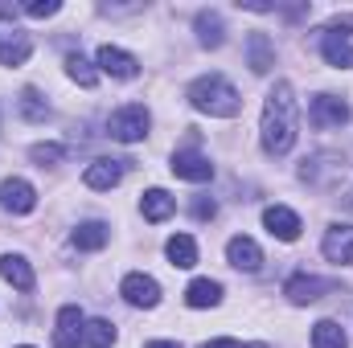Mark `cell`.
Wrapping results in <instances>:
<instances>
[{
    "mask_svg": "<svg viewBox=\"0 0 353 348\" xmlns=\"http://www.w3.org/2000/svg\"><path fill=\"white\" fill-rule=\"evenodd\" d=\"M99 70L111 74V78H119V83H128V78L140 74V62L128 50H119V45H99Z\"/></svg>",
    "mask_w": 353,
    "mask_h": 348,
    "instance_id": "cell-8",
    "label": "cell"
},
{
    "mask_svg": "<svg viewBox=\"0 0 353 348\" xmlns=\"http://www.w3.org/2000/svg\"><path fill=\"white\" fill-rule=\"evenodd\" d=\"M226 259L230 266H239V270H247V274H255L259 266H263V250H259V242H251V238H230L226 242Z\"/></svg>",
    "mask_w": 353,
    "mask_h": 348,
    "instance_id": "cell-14",
    "label": "cell"
},
{
    "mask_svg": "<svg viewBox=\"0 0 353 348\" xmlns=\"http://www.w3.org/2000/svg\"><path fill=\"white\" fill-rule=\"evenodd\" d=\"M148 127H152V115H148L140 102H128V107H119V111L107 119V135L119 140V144H140V140L148 135Z\"/></svg>",
    "mask_w": 353,
    "mask_h": 348,
    "instance_id": "cell-3",
    "label": "cell"
},
{
    "mask_svg": "<svg viewBox=\"0 0 353 348\" xmlns=\"http://www.w3.org/2000/svg\"><path fill=\"white\" fill-rule=\"evenodd\" d=\"M119 295L132 303V307H157L161 303V283L152 279V274H128L123 283H119Z\"/></svg>",
    "mask_w": 353,
    "mask_h": 348,
    "instance_id": "cell-7",
    "label": "cell"
},
{
    "mask_svg": "<svg viewBox=\"0 0 353 348\" xmlns=\"http://www.w3.org/2000/svg\"><path fill=\"white\" fill-rule=\"evenodd\" d=\"M337 291V283L333 279H316V274H292L288 279V287H283V295L292 299V303H316V299H325V295H333Z\"/></svg>",
    "mask_w": 353,
    "mask_h": 348,
    "instance_id": "cell-4",
    "label": "cell"
},
{
    "mask_svg": "<svg viewBox=\"0 0 353 348\" xmlns=\"http://www.w3.org/2000/svg\"><path fill=\"white\" fill-rule=\"evenodd\" d=\"M165 254H169V262H173L176 270H189V266H197V242L189 234H173L165 242Z\"/></svg>",
    "mask_w": 353,
    "mask_h": 348,
    "instance_id": "cell-20",
    "label": "cell"
},
{
    "mask_svg": "<svg viewBox=\"0 0 353 348\" xmlns=\"http://www.w3.org/2000/svg\"><path fill=\"white\" fill-rule=\"evenodd\" d=\"M308 119H312V127H341V123H350V102L345 98H337V94H316L312 98V107H308Z\"/></svg>",
    "mask_w": 353,
    "mask_h": 348,
    "instance_id": "cell-5",
    "label": "cell"
},
{
    "mask_svg": "<svg viewBox=\"0 0 353 348\" xmlns=\"http://www.w3.org/2000/svg\"><path fill=\"white\" fill-rule=\"evenodd\" d=\"M66 74H70L79 87H94V83H99V70L90 66L83 54H70V58H66Z\"/></svg>",
    "mask_w": 353,
    "mask_h": 348,
    "instance_id": "cell-27",
    "label": "cell"
},
{
    "mask_svg": "<svg viewBox=\"0 0 353 348\" xmlns=\"http://www.w3.org/2000/svg\"><path fill=\"white\" fill-rule=\"evenodd\" d=\"M312 348H350V336L337 320H321L312 328Z\"/></svg>",
    "mask_w": 353,
    "mask_h": 348,
    "instance_id": "cell-24",
    "label": "cell"
},
{
    "mask_svg": "<svg viewBox=\"0 0 353 348\" xmlns=\"http://www.w3.org/2000/svg\"><path fill=\"white\" fill-rule=\"evenodd\" d=\"M247 62H251L255 74H267V70L275 66V45H271L267 33H251V37H247Z\"/></svg>",
    "mask_w": 353,
    "mask_h": 348,
    "instance_id": "cell-19",
    "label": "cell"
},
{
    "mask_svg": "<svg viewBox=\"0 0 353 348\" xmlns=\"http://www.w3.org/2000/svg\"><path fill=\"white\" fill-rule=\"evenodd\" d=\"M201 348H243L239 340H210V345H201Z\"/></svg>",
    "mask_w": 353,
    "mask_h": 348,
    "instance_id": "cell-31",
    "label": "cell"
},
{
    "mask_svg": "<svg viewBox=\"0 0 353 348\" xmlns=\"http://www.w3.org/2000/svg\"><path fill=\"white\" fill-rule=\"evenodd\" d=\"M173 209H176V197H169L165 188H148V193L140 197L144 221H165V217H173Z\"/></svg>",
    "mask_w": 353,
    "mask_h": 348,
    "instance_id": "cell-18",
    "label": "cell"
},
{
    "mask_svg": "<svg viewBox=\"0 0 353 348\" xmlns=\"http://www.w3.org/2000/svg\"><path fill=\"white\" fill-rule=\"evenodd\" d=\"M321 54H325V62L337 66V70H350L353 66L350 37H341V33H333V29H325V37H321Z\"/></svg>",
    "mask_w": 353,
    "mask_h": 348,
    "instance_id": "cell-15",
    "label": "cell"
},
{
    "mask_svg": "<svg viewBox=\"0 0 353 348\" xmlns=\"http://www.w3.org/2000/svg\"><path fill=\"white\" fill-rule=\"evenodd\" d=\"M83 328H87L83 312H79L74 303H66V307L58 312V328H54V348H79V345H83Z\"/></svg>",
    "mask_w": 353,
    "mask_h": 348,
    "instance_id": "cell-10",
    "label": "cell"
},
{
    "mask_svg": "<svg viewBox=\"0 0 353 348\" xmlns=\"http://www.w3.org/2000/svg\"><path fill=\"white\" fill-rule=\"evenodd\" d=\"M144 348H181V345H173V340H152V345H144Z\"/></svg>",
    "mask_w": 353,
    "mask_h": 348,
    "instance_id": "cell-32",
    "label": "cell"
},
{
    "mask_svg": "<svg viewBox=\"0 0 353 348\" xmlns=\"http://www.w3.org/2000/svg\"><path fill=\"white\" fill-rule=\"evenodd\" d=\"M17 107H21V115L29 119V123H46V115H50V107L41 102V94L33 87H25L21 90V98H17Z\"/></svg>",
    "mask_w": 353,
    "mask_h": 348,
    "instance_id": "cell-26",
    "label": "cell"
},
{
    "mask_svg": "<svg viewBox=\"0 0 353 348\" xmlns=\"http://www.w3.org/2000/svg\"><path fill=\"white\" fill-rule=\"evenodd\" d=\"M107 238H111V230H107L103 221H83V226L70 234V242H74L79 250H103Z\"/></svg>",
    "mask_w": 353,
    "mask_h": 348,
    "instance_id": "cell-23",
    "label": "cell"
},
{
    "mask_svg": "<svg viewBox=\"0 0 353 348\" xmlns=\"http://www.w3.org/2000/svg\"><path fill=\"white\" fill-rule=\"evenodd\" d=\"M123 173H128V160H94V164H87V173H83V184L107 193V188H115L123 180Z\"/></svg>",
    "mask_w": 353,
    "mask_h": 348,
    "instance_id": "cell-12",
    "label": "cell"
},
{
    "mask_svg": "<svg viewBox=\"0 0 353 348\" xmlns=\"http://www.w3.org/2000/svg\"><path fill=\"white\" fill-rule=\"evenodd\" d=\"M83 345L87 348H111L115 345V324H107V320H87V328H83Z\"/></svg>",
    "mask_w": 353,
    "mask_h": 348,
    "instance_id": "cell-25",
    "label": "cell"
},
{
    "mask_svg": "<svg viewBox=\"0 0 353 348\" xmlns=\"http://www.w3.org/2000/svg\"><path fill=\"white\" fill-rule=\"evenodd\" d=\"M325 259L337 262V266H353V226H333L321 242Z\"/></svg>",
    "mask_w": 353,
    "mask_h": 348,
    "instance_id": "cell-13",
    "label": "cell"
},
{
    "mask_svg": "<svg viewBox=\"0 0 353 348\" xmlns=\"http://www.w3.org/2000/svg\"><path fill=\"white\" fill-rule=\"evenodd\" d=\"M214 213H218V205H214V201H205V197H197V201H193V217H197V221H210Z\"/></svg>",
    "mask_w": 353,
    "mask_h": 348,
    "instance_id": "cell-30",
    "label": "cell"
},
{
    "mask_svg": "<svg viewBox=\"0 0 353 348\" xmlns=\"http://www.w3.org/2000/svg\"><path fill=\"white\" fill-rule=\"evenodd\" d=\"M173 176L181 180H193V184H201V180H210L214 176V164H210V156H201V152H193V148H185V152H173Z\"/></svg>",
    "mask_w": 353,
    "mask_h": 348,
    "instance_id": "cell-11",
    "label": "cell"
},
{
    "mask_svg": "<svg viewBox=\"0 0 353 348\" xmlns=\"http://www.w3.org/2000/svg\"><path fill=\"white\" fill-rule=\"evenodd\" d=\"M0 205L8 213H33L37 209V188L21 176H8V180H0Z\"/></svg>",
    "mask_w": 353,
    "mask_h": 348,
    "instance_id": "cell-6",
    "label": "cell"
},
{
    "mask_svg": "<svg viewBox=\"0 0 353 348\" xmlns=\"http://www.w3.org/2000/svg\"><path fill=\"white\" fill-rule=\"evenodd\" d=\"M0 279L12 283L17 291H33V283H37V279H33V266L21 259V254H4V259H0Z\"/></svg>",
    "mask_w": 353,
    "mask_h": 348,
    "instance_id": "cell-16",
    "label": "cell"
},
{
    "mask_svg": "<svg viewBox=\"0 0 353 348\" xmlns=\"http://www.w3.org/2000/svg\"><path fill=\"white\" fill-rule=\"evenodd\" d=\"M296 90L292 83H275L263 102V152L267 156H288L296 144Z\"/></svg>",
    "mask_w": 353,
    "mask_h": 348,
    "instance_id": "cell-1",
    "label": "cell"
},
{
    "mask_svg": "<svg viewBox=\"0 0 353 348\" xmlns=\"http://www.w3.org/2000/svg\"><path fill=\"white\" fill-rule=\"evenodd\" d=\"M197 41L205 45V50H218L222 41H226V25H222V17L218 12H197Z\"/></svg>",
    "mask_w": 353,
    "mask_h": 348,
    "instance_id": "cell-21",
    "label": "cell"
},
{
    "mask_svg": "<svg viewBox=\"0 0 353 348\" xmlns=\"http://www.w3.org/2000/svg\"><path fill=\"white\" fill-rule=\"evenodd\" d=\"M263 226H267V234L271 238H279V242H296L300 238V217L288 209V205H267L263 209Z\"/></svg>",
    "mask_w": 353,
    "mask_h": 348,
    "instance_id": "cell-9",
    "label": "cell"
},
{
    "mask_svg": "<svg viewBox=\"0 0 353 348\" xmlns=\"http://www.w3.org/2000/svg\"><path fill=\"white\" fill-rule=\"evenodd\" d=\"M21 348H29V345H21Z\"/></svg>",
    "mask_w": 353,
    "mask_h": 348,
    "instance_id": "cell-33",
    "label": "cell"
},
{
    "mask_svg": "<svg viewBox=\"0 0 353 348\" xmlns=\"http://www.w3.org/2000/svg\"><path fill=\"white\" fill-rule=\"evenodd\" d=\"M29 54H33L29 33H4L0 37V66H25Z\"/></svg>",
    "mask_w": 353,
    "mask_h": 348,
    "instance_id": "cell-17",
    "label": "cell"
},
{
    "mask_svg": "<svg viewBox=\"0 0 353 348\" xmlns=\"http://www.w3.org/2000/svg\"><path fill=\"white\" fill-rule=\"evenodd\" d=\"M218 299H222V283H214V279H193L185 287V303L189 307H214Z\"/></svg>",
    "mask_w": 353,
    "mask_h": 348,
    "instance_id": "cell-22",
    "label": "cell"
},
{
    "mask_svg": "<svg viewBox=\"0 0 353 348\" xmlns=\"http://www.w3.org/2000/svg\"><path fill=\"white\" fill-rule=\"evenodd\" d=\"M189 102H193L201 115H214V119H234V115L243 111L239 90L230 87L222 74H201V78L189 87Z\"/></svg>",
    "mask_w": 353,
    "mask_h": 348,
    "instance_id": "cell-2",
    "label": "cell"
},
{
    "mask_svg": "<svg viewBox=\"0 0 353 348\" xmlns=\"http://www.w3.org/2000/svg\"><path fill=\"white\" fill-rule=\"evenodd\" d=\"M58 8H62L58 0H29V4H25V12H29V17H54Z\"/></svg>",
    "mask_w": 353,
    "mask_h": 348,
    "instance_id": "cell-29",
    "label": "cell"
},
{
    "mask_svg": "<svg viewBox=\"0 0 353 348\" xmlns=\"http://www.w3.org/2000/svg\"><path fill=\"white\" fill-rule=\"evenodd\" d=\"M29 156L46 168V164H58V160L66 156V148H62V144H33V148H29Z\"/></svg>",
    "mask_w": 353,
    "mask_h": 348,
    "instance_id": "cell-28",
    "label": "cell"
}]
</instances>
